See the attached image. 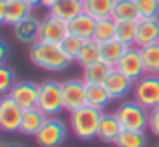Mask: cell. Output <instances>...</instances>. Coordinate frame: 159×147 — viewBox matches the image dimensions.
Returning <instances> with one entry per match:
<instances>
[{"label": "cell", "instance_id": "3957f363", "mask_svg": "<svg viewBox=\"0 0 159 147\" xmlns=\"http://www.w3.org/2000/svg\"><path fill=\"white\" fill-rule=\"evenodd\" d=\"M36 107L47 117H57L61 111H65V103H62V83L44 81L43 85H40Z\"/></svg>", "mask_w": 159, "mask_h": 147}, {"label": "cell", "instance_id": "ac0fdd59", "mask_svg": "<svg viewBox=\"0 0 159 147\" xmlns=\"http://www.w3.org/2000/svg\"><path fill=\"white\" fill-rule=\"evenodd\" d=\"M48 117L40 111L39 107H30V109H24V115H22V125H20V133L24 135H32L34 137L36 133L40 131V127L44 125Z\"/></svg>", "mask_w": 159, "mask_h": 147}, {"label": "cell", "instance_id": "ba28073f", "mask_svg": "<svg viewBox=\"0 0 159 147\" xmlns=\"http://www.w3.org/2000/svg\"><path fill=\"white\" fill-rule=\"evenodd\" d=\"M22 115H24V109L18 103H14L8 95H2V99H0V129L6 133L20 131Z\"/></svg>", "mask_w": 159, "mask_h": 147}, {"label": "cell", "instance_id": "8d00e7d4", "mask_svg": "<svg viewBox=\"0 0 159 147\" xmlns=\"http://www.w3.org/2000/svg\"><path fill=\"white\" fill-rule=\"evenodd\" d=\"M2 147H22V145H20V143H12V141H10V143H2Z\"/></svg>", "mask_w": 159, "mask_h": 147}, {"label": "cell", "instance_id": "8992f818", "mask_svg": "<svg viewBox=\"0 0 159 147\" xmlns=\"http://www.w3.org/2000/svg\"><path fill=\"white\" fill-rule=\"evenodd\" d=\"M66 135H69V127L65 125V121L48 117L40 131L34 135V141L39 143V147H61L66 141Z\"/></svg>", "mask_w": 159, "mask_h": 147}, {"label": "cell", "instance_id": "836d02e7", "mask_svg": "<svg viewBox=\"0 0 159 147\" xmlns=\"http://www.w3.org/2000/svg\"><path fill=\"white\" fill-rule=\"evenodd\" d=\"M8 57V44L6 40H0V61H6Z\"/></svg>", "mask_w": 159, "mask_h": 147}, {"label": "cell", "instance_id": "e575fe53", "mask_svg": "<svg viewBox=\"0 0 159 147\" xmlns=\"http://www.w3.org/2000/svg\"><path fill=\"white\" fill-rule=\"evenodd\" d=\"M61 2V0H43V4H40V6H47L48 10H51L52 6H57V4Z\"/></svg>", "mask_w": 159, "mask_h": 147}, {"label": "cell", "instance_id": "74e56055", "mask_svg": "<svg viewBox=\"0 0 159 147\" xmlns=\"http://www.w3.org/2000/svg\"><path fill=\"white\" fill-rule=\"evenodd\" d=\"M157 147H159V145H157Z\"/></svg>", "mask_w": 159, "mask_h": 147}, {"label": "cell", "instance_id": "f1b7e54d", "mask_svg": "<svg viewBox=\"0 0 159 147\" xmlns=\"http://www.w3.org/2000/svg\"><path fill=\"white\" fill-rule=\"evenodd\" d=\"M117 147H145L147 145V137H145V131H129V129H123V133L117 139Z\"/></svg>", "mask_w": 159, "mask_h": 147}, {"label": "cell", "instance_id": "d6986e66", "mask_svg": "<svg viewBox=\"0 0 159 147\" xmlns=\"http://www.w3.org/2000/svg\"><path fill=\"white\" fill-rule=\"evenodd\" d=\"M83 12H85L83 0H61L57 6H52L51 10H48V14L57 16V18L65 20V22H70L73 18H77Z\"/></svg>", "mask_w": 159, "mask_h": 147}, {"label": "cell", "instance_id": "5b68a950", "mask_svg": "<svg viewBox=\"0 0 159 147\" xmlns=\"http://www.w3.org/2000/svg\"><path fill=\"white\" fill-rule=\"evenodd\" d=\"M133 99L145 109L151 111L153 107L159 105V75H143L139 81H135L133 87Z\"/></svg>", "mask_w": 159, "mask_h": 147}, {"label": "cell", "instance_id": "603a6c76", "mask_svg": "<svg viewBox=\"0 0 159 147\" xmlns=\"http://www.w3.org/2000/svg\"><path fill=\"white\" fill-rule=\"evenodd\" d=\"M97 61H101V43L95 40V39H91V40H87V43L83 44L81 53H79V57H77V62L85 69V67L95 65Z\"/></svg>", "mask_w": 159, "mask_h": 147}, {"label": "cell", "instance_id": "e0dca14e", "mask_svg": "<svg viewBox=\"0 0 159 147\" xmlns=\"http://www.w3.org/2000/svg\"><path fill=\"white\" fill-rule=\"evenodd\" d=\"M113 71H115V67L109 65L107 61H103V58H101V61H97L95 65L85 67V69H83V79H85L87 85H103Z\"/></svg>", "mask_w": 159, "mask_h": 147}, {"label": "cell", "instance_id": "2e32d148", "mask_svg": "<svg viewBox=\"0 0 159 147\" xmlns=\"http://www.w3.org/2000/svg\"><path fill=\"white\" fill-rule=\"evenodd\" d=\"M123 133V125H121L119 117L113 113V115H105L103 113L101 125H99V139L105 141V143H117L119 135Z\"/></svg>", "mask_w": 159, "mask_h": 147}, {"label": "cell", "instance_id": "4316f807", "mask_svg": "<svg viewBox=\"0 0 159 147\" xmlns=\"http://www.w3.org/2000/svg\"><path fill=\"white\" fill-rule=\"evenodd\" d=\"M137 28H139V20H121V22H117V39L129 47H135Z\"/></svg>", "mask_w": 159, "mask_h": 147}, {"label": "cell", "instance_id": "d6a6232c", "mask_svg": "<svg viewBox=\"0 0 159 147\" xmlns=\"http://www.w3.org/2000/svg\"><path fill=\"white\" fill-rule=\"evenodd\" d=\"M147 129L153 133V135L159 137V105L149 111V127Z\"/></svg>", "mask_w": 159, "mask_h": 147}, {"label": "cell", "instance_id": "4fadbf2b", "mask_svg": "<svg viewBox=\"0 0 159 147\" xmlns=\"http://www.w3.org/2000/svg\"><path fill=\"white\" fill-rule=\"evenodd\" d=\"M105 85V89L109 91V95H111V99H125L129 93H133V87H135V83L131 81L129 77H125L123 73H119V71H113L111 75L107 77V81L103 83Z\"/></svg>", "mask_w": 159, "mask_h": 147}, {"label": "cell", "instance_id": "83f0119b", "mask_svg": "<svg viewBox=\"0 0 159 147\" xmlns=\"http://www.w3.org/2000/svg\"><path fill=\"white\" fill-rule=\"evenodd\" d=\"M139 50H141V58H143L145 71L151 73V75H159V43L143 47Z\"/></svg>", "mask_w": 159, "mask_h": 147}, {"label": "cell", "instance_id": "30bf717a", "mask_svg": "<svg viewBox=\"0 0 159 147\" xmlns=\"http://www.w3.org/2000/svg\"><path fill=\"white\" fill-rule=\"evenodd\" d=\"M119 73H123L125 77H129L133 83L139 81L143 75H147V71H145V65H143V58H141V50L139 47H131L127 50V53L121 57V61L117 62L115 67Z\"/></svg>", "mask_w": 159, "mask_h": 147}, {"label": "cell", "instance_id": "f546056e", "mask_svg": "<svg viewBox=\"0 0 159 147\" xmlns=\"http://www.w3.org/2000/svg\"><path fill=\"white\" fill-rule=\"evenodd\" d=\"M87 40L85 39H81V36H77V34H69L65 40L61 43V47L62 50L66 53V57L70 58V61H77V57H79V53H81V48H83V44H85Z\"/></svg>", "mask_w": 159, "mask_h": 147}, {"label": "cell", "instance_id": "7c38bea8", "mask_svg": "<svg viewBox=\"0 0 159 147\" xmlns=\"http://www.w3.org/2000/svg\"><path fill=\"white\" fill-rule=\"evenodd\" d=\"M39 93H40V85H34L30 81H20L8 91V97L14 103H18L22 109H30L36 107V103H39Z\"/></svg>", "mask_w": 159, "mask_h": 147}, {"label": "cell", "instance_id": "44dd1931", "mask_svg": "<svg viewBox=\"0 0 159 147\" xmlns=\"http://www.w3.org/2000/svg\"><path fill=\"white\" fill-rule=\"evenodd\" d=\"M129 48H131V47L125 44L123 40H119V39L105 40V43H101V58H103V61H107L109 65L117 67V62L121 61V57H123Z\"/></svg>", "mask_w": 159, "mask_h": 147}, {"label": "cell", "instance_id": "ffe728a7", "mask_svg": "<svg viewBox=\"0 0 159 147\" xmlns=\"http://www.w3.org/2000/svg\"><path fill=\"white\" fill-rule=\"evenodd\" d=\"M95 26H97V20H95L91 14H87V12L79 14L77 18H73L69 22L70 34H77V36H81V39H85V40L95 39Z\"/></svg>", "mask_w": 159, "mask_h": 147}, {"label": "cell", "instance_id": "484cf974", "mask_svg": "<svg viewBox=\"0 0 159 147\" xmlns=\"http://www.w3.org/2000/svg\"><path fill=\"white\" fill-rule=\"evenodd\" d=\"M113 39H117V20L113 16L99 18L97 26H95V40L105 43V40H113Z\"/></svg>", "mask_w": 159, "mask_h": 147}, {"label": "cell", "instance_id": "1f68e13d", "mask_svg": "<svg viewBox=\"0 0 159 147\" xmlns=\"http://www.w3.org/2000/svg\"><path fill=\"white\" fill-rule=\"evenodd\" d=\"M14 85H16V77H14V73H12V69H8L6 65H2L0 67V91H2V95H8V91Z\"/></svg>", "mask_w": 159, "mask_h": 147}, {"label": "cell", "instance_id": "6da1fadb", "mask_svg": "<svg viewBox=\"0 0 159 147\" xmlns=\"http://www.w3.org/2000/svg\"><path fill=\"white\" fill-rule=\"evenodd\" d=\"M32 65L40 67L44 71H62L70 65V58L66 57V53L62 50L61 44H52V43H39L30 44V53H28Z\"/></svg>", "mask_w": 159, "mask_h": 147}, {"label": "cell", "instance_id": "d4e9b609", "mask_svg": "<svg viewBox=\"0 0 159 147\" xmlns=\"http://www.w3.org/2000/svg\"><path fill=\"white\" fill-rule=\"evenodd\" d=\"M111 101L113 99L109 95V91L105 89V85H89L87 87V105L103 111Z\"/></svg>", "mask_w": 159, "mask_h": 147}, {"label": "cell", "instance_id": "8fae6325", "mask_svg": "<svg viewBox=\"0 0 159 147\" xmlns=\"http://www.w3.org/2000/svg\"><path fill=\"white\" fill-rule=\"evenodd\" d=\"M32 6L26 0H0V22L2 24H18L26 16H30Z\"/></svg>", "mask_w": 159, "mask_h": 147}, {"label": "cell", "instance_id": "7a4b0ae2", "mask_svg": "<svg viewBox=\"0 0 159 147\" xmlns=\"http://www.w3.org/2000/svg\"><path fill=\"white\" fill-rule=\"evenodd\" d=\"M103 119V111L85 105V107L77 109L70 113L69 117V127L73 131V135H77L79 139H93L99 135V125Z\"/></svg>", "mask_w": 159, "mask_h": 147}, {"label": "cell", "instance_id": "cb8c5ba5", "mask_svg": "<svg viewBox=\"0 0 159 147\" xmlns=\"http://www.w3.org/2000/svg\"><path fill=\"white\" fill-rule=\"evenodd\" d=\"M113 18L117 22L121 20H139V8H137V0H117L115 8H113Z\"/></svg>", "mask_w": 159, "mask_h": 147}, {"label": "cell", "instance_id": "277c9868", "mask_svg": "<svg viewBox=\"0 0 159 147\" xmlns=\"http://www.w3.org/2000/svg\"><path fill=\"white\" fill-rule=\"evenodd\" d=\"M115 115L119 117L123 129H129V131H145V127H149V109H145L137 101L123 103Z\"/></svg>", "mask_w": 159, "mask_h": 147}, {"label": "cell", "instance_id": "4dcf8cb0", "mask_svg": "<svg viewBox=\"0 0 159 147\" xmlns=\"http://www.w3.org/2000/svg\"><path fill=\"white\" fill-rule=\"evenodd\" d=\"M141 18H159V0H137Z\"/></svg>", "mask_w": 159, "mask_h": 147}, {"label": "cell", "instance_id": "52a82bcc", "mask_svg": "<svg viewBox=\"0 0 159 147\" xmlns=\"http://www.w3.org/2000/svg\"><path fill=\"white\" fill-rule=\"evenodd\" d=\"M87 83L85 79H69L62 83V103L65 111L73 113L87 105Z\"/></svg>", "mask_w": 159, "mask_h": 147}, {"label": "cell", "instance_id": "7402d4cb", "mask_svg": "<svg viewBox=\"0 0 159 147\" xmlns=\"http://www.w3.org/2000/svg\"><path fill=\"white\" fill-rule=\"evenodd\" d=\"M115 2H117V0H83V4H85V12L91 14L95 20L113 16Z\"/></svg>", "mask_w": 159, "mask_h": 147}, {"label": "cell", "instance_id": "9c48e42d", "mask_svg": "<svg viewBox=\"0 0 159 147\" xmlns=\"http://www.w3.org/2000/svg\"><path fill=\"white\" fill-rule=\"evenodd\" d=\"M69 34H70L69 22H65V20L57 18V16H52V14H48L44 20H40V34H39V40H43V43L61 44Z\"/></svg>", "mask_w": 159, "mask_h": 147}, {"label": "cell", "instance_id": "d590c367", "mask_svg": "<svg viewBox=\"0 0 159 147\" xmlns=\"http://www.w3.org/2000/svg\"><path fill=\"white\" fill-rule=\"evenodd\" d=\"M26 2L30 4L32 8H34V6H39V4H43V0H26Z\"/></svg>", "mask_w": 159, "mask_h": 147}, {"label": "cell", "instance_id": "5bb4252c", "mask_svg": "<svg viewBox=\"0 0 159 147\" xmlns=\"http://www.w3.org/2000/svg\"><path fill=\"white\" fill-rule=\"evenodd\" d=\"M155 43H159V18H139L135 47L143 48Z\"/></svg>", "mask_w": 159, "mask_h": 147}, {"label": "cell", "instance_id": "9a60e30c", "mask_svg": "<svg viewBox=\"0 0 159 147\" xmlns=\"http://www.w3.org/2000/svg\"><path fill=\"white\" fill-rule=\"evenodd\" d=\"M39 34H40V20L32 18V16H26L18 24H14V36L22 44L39 43Z\"/></svg>", "mask_w": 159, "mask_h": 147}]
</instances>
